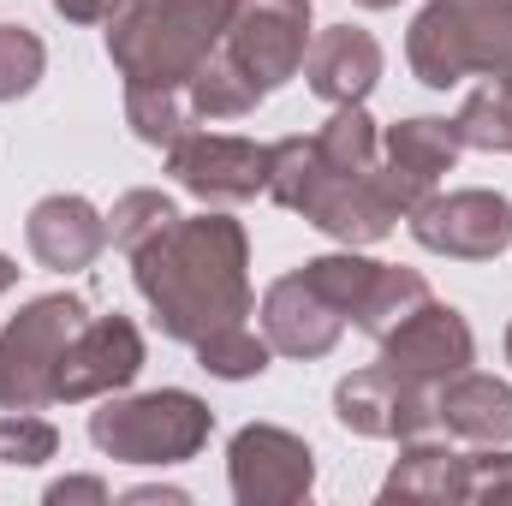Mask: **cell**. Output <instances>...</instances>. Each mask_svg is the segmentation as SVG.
I'll return each instance as SVG.
<instances>
[{"label": "cell", "instance_id": "26", "mask_svg": "<svg viewBox=\"0 0 512 506\" xmlns=\"http://www.w3.org/2000/svg\"><path fill=\"white\" fill-rule=\"evenodd\" d=\"M42 66H48V48H42L24 24H0V102L36 90Z\"/></svg>", "mask_w": 512, "mask_h": 506}, {"label": "cell", "instance_id": "6", "mask_svg": "<svg viewBox=\"0 0 512 506\" xmlns=\"http://www.w3.org/2000/svg\"><path fill=\"white\" fill-rule=\"evenodd\" d=\"M227 54L245 66L256 90H280L310 54V0H233Z\"/></svg>", "mask_w": 512, "mask_h": 506}, {"label": "cell", "instance_id": "21", "mask_svg": "<svg viewBox=\"0 0 512 506\" xmlns=\"http://www.w3.org/2000/svg\"><path fill=\"white\" fill-rule=\"evenodd\" d=\"M429 298H435V292H429V280H423L417 268H382L376 286H370V304H364L358 328L376 334V340H387V334H393L399 322H411Z\"/></svg>", "mask_w": 512, "mask_h": 506}, {"label": "cell", "instance_id": "31", "mask_svg": "<svg viewBox=\"0 0 512 506\" xmlns=\"http://www.w3.org/2000/svg\"><path fill=\"white\" fill-rule=\"evenodd\" d=\"M358 6H370V12H382V6H399V0H358Z\"/></svg>", "mask_w": 512, "mask_h": 506}, {"label": "cell", "instance_id": "7", "mask_svg": "<svg viewBox=\"0 0 512 506\" xmlns=\"http://www.w3.org/2000/svg\"><path fill=\"white\" fill-rule=\"evenodd\" d=\"M411 233L423 251L465 256V262H495L512 245V203L501 191H453V197H423L411 209Z\"/></svg>", "mask_w": 512, "mask_h": 506}, {"label": "cell", "instance_id": "3", "mask_svg": "<svg viewBox=\"0 0 512 506\" xmlns=\"http://www.w3.org/2000/svg\"><path fill=\"white\" fill-rule=\"evenodd\" d=\"M405 54L429 90H453L471 72L501 78L512 72V0H429Z\"/></svg>", "mask_w": 512, "mask_h": 506}, {"label": "cell", "instance_id": "27", "mask_svg": "<svg viewBox=\"0 0 512 506\" xmlns=\"http://www.w3.org/2000/svg\"><path fill=\"white\" fill-rule=\"evenodd\" d=\"M54 453H60L54 423H42L36 411L0 417V459H6V465H42V459H54Z\"/></svg>", "mask_w": 512, "mask_h": 506}, {"label": "cell", "instance_id": "22", "mask_svg": "<svg viewBox=\"0 0 512 506\" xmlns=\"http://www.w3.org/2000/svg\"><path fill=\"white\" fill-rule=\"evenodd\" d=\"M340 316H364V304H370V286H376V274H382V262H364V256H316V262H304L298 268Z\"/></svg>", "mask_w": 512, "mask_h": 506}, {"label": "cell", "instance_id": "24", "mask_svg": "<svg viewBox=\"0 0 512 506\" xmlns=\"http://www.w3.org/2000/svg\"><path fill=\"white\" fill-rule=\"evenodd\" d=\"M459 131L477 149H507L512 155V72L489 78L483 90H471V102L459 114Z\"/></svg>", "mask_w": 512, "mask_h": 506}, {"label": "cell", "instance_id": "29", "mask_svg": "<svg viewBox=\"0 0 512 506\" xmlns=\"http://www.w3.org/2000/svg\"><path fill=\"white\" fill-rule=\"evenodd\" d=\"M48 501L60 506V501H108V489L96 483V477H72V483H54L48 489Z\"/></svg>", "mask_w": 512, "mask_h": 506}, {"label": "cell", "instance_id": "5", "mask_svg": "<svg viewBox=\"0 0 512 506\" xmlns=\"http://www.w3.org/2000/svg\"><path fill=\"white\" fill-rule=\"evenodd\" d=\"M84 322H90V310L72 292L36 298V304H24L6 322V334H0V405L6 411H42V405H54V364H60L66 340Z\"/></svg>", "mask_w": 512, "mask_h": 506}, {"label": "cell", "instance_id": "25", "mask_svg": "<svg viewBox=\"0 0 512 506\" xmlns=\"http://www.w3.org/2000/svg\"><path fill=\"white\" fill-rule=\"evenodd\" d=\"M179 221V209L161 197V191H126L120 203H114V221H108V239L120 245V251H143L149 239H161L167 227Z\"/></svg>", "mask_w": 512, "mask_h": 506}, {"label": "cell", "instance_id": "20", "mask_svg": "<svg viewBox=\"0 0 512 506\" xmlns=\"http://www.w3.org/2000/svg\"><path fill=\"white\" fill-rule=\"evenodd\" d=\"M126 120L143 143H179L191 131V96L185 84H126Z\"/></svg>", "mask_w": 512, "mask_h": 506}, {"label": "cell", "instance_id": "14", "mask_svg": "<svg viewBox=\"0 0 512 506\" xmlns=\"http://www.w3.org/2000/svg\"><path fill=\"white\" fill-rule=\"evenodd\" d=\"M304 78H310V90H316L322 102L352 108V102H364V96L376 90V78H382V48H376L370 30L334 24V30H322V36L310 42Z\"/></svg>", "mask_w": 512, "mask_h": 506}, {"label": "cell", "instance_id": "2", "mask_svg": "<svg viewBox=\"0 0 512 506\" xmlns=\"http://www.w3.org/2000/svg\"><path fill=\"white\" fill-rule=\"evenodd\" d=\"M233 0H126L108 24V54L126 84H191L227 36Z\"/></svg>", "mask_w": 512, "mask_h": 506}, {"label": "cell", "instance_id": "16", "mask_svg": "<svg viewBox=\"0 0 512 506\" xmlns=\"http://www.w3.org/2000/svg\"><path fill=\"white\" fill-rule=\"evenodd\" d=\"M435 423H447L453 435L483 441V447L512 441V387L495 376L459 370V376H447L435 387Z\"/></svg>", "mask_w": 512, "mask_h": 506}, {"label": "cell", "instance_id": "9", "mask_svg": "<svg viewBox=\"0 0 512 506\" xmlns=\"http://www.w3.org/2000/svg\"><path fill=\"white\" fill-rule=\"evenodd\" d=\"M334 411L346 429L358 435H376V441H417L429 423H435V393L423 381L399 376V370H358L334 387Z\"/></svg>", "mask_w": 512, "mask_h": 506}, {"label": "cell", "instance_id": "17", "mask_svg": "<svg viewBox=\"0 0 512 506\" xmlns=\"http://www.w3.org/2000/svg\"><path fill=\"white\" fill-rule=\"evenodd\" d=\"M459 149H465L459 120H405V126L387 131V167H399L423 185H435L459 161Z\"/></svg>", "mask_w": 512, "mask_h": 506}, {"label": "cell", "instance_id": "10", "mask_svg": "<svg viewBox=\"0 0 512 506\" xmlns=\"http://www.w3.org/2000/svg\"><path fill=\"white\" fill-rule=\"evenodd\" d=\"M143 370V334L131 328L126 316H90L60 364H54V399H102V393H120L131 387Z\"/></svg>", "mask_w": 512, "mask_h": 506}, {"label": "cell", "instance_id": "19", "mask_svg": "<svg viewBox=\"0 0 512 506\" xmlns=\"http://www.w3.org/2000/svg\"><path fill=\"white\" fill-rule=\"evenodd\" d=\"M185 96H191V114H203V120H245L256 102H262V90L245 78V66L233 54H209L191 72Z\"/></svg>", "mask_w": 512, "mask_h": 506}, {"label": "cell", "instance_id": "18", "mask_svg": "<svg viewBox=\"0 0 512 506\" xmlns=\"http://www.w3.org/2000/svg\"><path fill=\"white\" fill-rule=\"evenodd\" d=\"M382 495L387 501H465V459L447 447H405Z\"/></svg>", "mask_w": 512, "mask_h": 506}, {"label": "cell", "instance_id": "12", "mask_svg": "<svg viewBox=\"0 0 512 506\" xmlns=\"http://www.w3.org/2000/svg\"><path fill=\"white\" fill-rule=\"evenodd\" d=\"M471 358H477L471 328H465L453 310H441L435 298H429L411 322H399V328L382 340V364H387V370L423 381V387H435V381L471 370Z\"/></svg>", "mask_w": 512, "mask_h": 506}, {"label": "cell", "instance_id": "28", "mask_svg": "<svg viewBox=\"0 0 512 506\" xmlns=\"http://www.w3.org/2000/svg\"><path fill=\"white\" fill-rule=\"evenodd\" d=\"M54 12H66L72 24H108L120 12V0H54Z\"/></svg>", "mask_w": 512, "mask_h": 506}, {"label": "cell", "instance_id": "23", "mask_svg": "<svg viewBox=\"0 0 512 506\" xmlns=\"http://www.w3.org/2000/svg\"><path fill=\"white\" fill-rule=\"evenodd\" d=\"M268 340H256L245 322H233V328H215V334H203L197 340V364L209 370V376L221 381H245V376H262L268 370Z\"/></svg>", "mask_w": 512, "mask_h": 506}, {"label": "cell", "instance_id": "4", "mask_svg": "<svg viewBox=\"0 0 512 506\" xmlns=\"http://www.w3.org/2000/svg\"><path fill=\"white\" fill-rule=\"evenodd\" d=\"M215 417L197 393L161 387L143 399H108L90 417V441L126 465H185L203 441H209Z\"/></svg>", "mask_w": 512, "mask_h": 506}, {"label": "cell", "instance_id": "30", "mask_svg": "<svg viewBox=\"0 0 512 506\" xmlns=\"http://www.w3.org/2000/svg\"><path fill=\"white\" fill-rule=\"evenodd\" d=\"M12 280H18V268H12V262H6V256H0V292H6V286H12Z\"/></svg>", "mask_w": 512, "mask_h": 506}, {"label": "cell", "instance_id": "8", "mask_svg": "<svg viewBox=\"0 0 512 506\" xmlns=\"http://www.w3.org/2000/svg\"><path fill=\"white\" fill-rule=\"evenodd\" d=\"M167 173L203 203H245L256 191H268V149L251 137L185 131L179 143H167Z\"/></svg>", "mask_w": 512, "mask_h": 506}, {"label": "cell", "instance_id": "13", "mask_svg": "<svg viewBox=\"0 0 512 506\" xmlns=\"http://www.w3.org/2000/svg\"><path fill=\"white\" fill-rule=\"evenodd\" d=\"M262 328H268V346L274 352H286V358H322V352H334L346 316L304 274H286L262 298Z\"/></svg>", "mask_w": 512, "mask_h": 506}, {"label": "cell", "instance_id": "11", "mask_svg": "<svg viewBox=\"0 0 512 506\" xmlns=\"http://www.w3.org/2000/svg\"><path fill=\"white\" fill-rule=\"evenodd\" d=\"M233 495L245 506H286V501H304L310 495V447L274 423H251L233 435Z\"/></svg>", "mask_w": 512, "mask_h": 506}, {"label": "cell", "instance_id": "1", "mask_svg": "<svg viewBox=\"0 0 512 506\" xmlns=\"http://www.w3.org/2000/svg\"><path fill=\"white\" fill-rule=\"evenodd\" d=\"M137 292L149 298L167 340L197 346L215 328H233L251 316V280H245V227L227 215L173 221L161 239L131 251Z\"/></svg>", "mask_w": 512, "mask_h": 506}, {"label": "cell", "instance_id": "15", "mask_svg": "<svg viewBox=\"0 0 512 506\" xmlns=\"http://www.w3.org/2000/svg\"><path fill=\"white\" fill-rule=\"evenodd\" d=\"M24 239H30V256H36L42 268L72 274V268H90V262L102 256L108 221H102L84 197H42V203L30 209V221H24Z\"/></svg>", "mask_w": 512, "mask_h": 506}, {"label": "cell", "instance_id": "32", "mask_svg": "<svg viewBox=\"0 0 512 506\" xmlns=\"http://www.w3.org/2000/svg\"><path fill=\"white\" fill-rule=\"evenodd\" d=\"M507 358H512V328H507Z\"/></svg>", "mask_w": 512, "mask_h": 506}]
</instances>
